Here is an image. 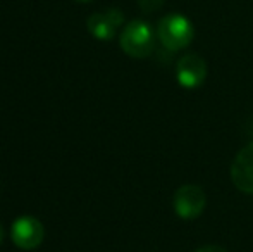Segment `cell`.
<instances>
[{
  "label": "cell",
  "mask_w": 253,
  "mask_h": 252,
  "mask_svg": "<svg viewBox=\"0 0 253 252\" xmlns=\"http://www.w3.org/2000/svg\"><path fill=\"white\" fill-rule=\"evenodd\" d=\"M157 38L166 50H183L193 42L195 26L183 14H167L157 24Z\"/></svg>",
  "instance_id": "obj_1"
},
{
  "label": "cell",
  "mask_w": 253,
  "mask_h": 252,
  "mask_svg": "<svg viewBox=\"0 0 253 252\" xmlns=\"http://www.w3.org/2000/svg\"><path fill=\"white\" fill-rule=\"evenodd\" d=\"M119 45L129 57L147 59L155 50V33L147 21L134 19L123 28Z\"/></svg>",
  "instance_id": "obj_2"
},
{
  "label": "cell",
  "mask_w": 253,
  "mask_h": 252,
  "mask_svg": "<svg viewBox=\"0 0 253 252\" xmlns=\"http://www.w3.org/2000/svg\"><path fill=\"white\" fill-rule=\"evenodd\" d=\"M172 207L177 218L191 221V219H197L203 214L207 207V195L202 187L186 183L174 192Z\"/></svg>",
  "instance_id": "obj_3"
},
{
  "label": "cell",
  "mask_w": 253,
  "mask_h": 252,
  "mask_svg": "<svg viewBox=\"0 0 253 252\" xmlns=\"http://www.w3.org/2000/svg\"><path fill=\"white\" fill-rule=\"evenodd\" d=\"M45 237V228L40 219L33 216H21L12 223L10 239L14 246L23 251H33L42 246Z\"/></svg>",
  "instance_id": "obj_4"
},
{
  "label": "cell",
  "mask_w": 253,
  "mask_h": 252,
  "mask_svg": "<svg viewBox=\"0 0 253 252\" xmlns=\"http://www.w3.org/2000/svg\"><path fill=\"white\" fill-rule=\"evenodd\" d=\"M209 67L202 55L198 54H186L176 64V78L177 83L186 90L200 88L207 80Z\"/></svg>",
  "instance_id": "obj_5"
},
{
  "label": "cell",
  "mask_w": 253,
  "mask_h": 252,
  "mask_svg": "<svg viewBox=\"0 0 253 252\" xmlns=\"http://www.w3.org/2000/svg\"><path fill=\"white\" fill-rule=\"evenodd\" d=\"M231 180L240 192L253 195V142L236 154L231 164Z\"/></svg>",
  "instance_id": "obj_6"
},
{
  "label": "cell",
  "mask_w": 253,
  "mask_h": 252,
  "mask_svg": "<svg viewBox=\"0 0 253 252\" xmlns=\"http://www.w3.org/2000/svg\"><path fill=\"white\" fill-rule=\"evenodd\" d=\"M124 23V14L119 9H107L102 12L91 14L86 21V28L97 40L109 42L116 37L119 26Z\"/></svg>",
  "instance_id": "obj_7"
},
{
  "label": "cell",
  "mask_w": 253,
  "mask_h": 252,
  "mask_svg": "<svg viewBox=\"0 0 253 252\" xmlns=\"http://www.w3.org/2000/svg\"><path fill=\"white\" fill-rule=\"evenodd\" d=\"M164 2L166 0H138V5L145 14H152L155 10H159L164 5Z\"/></svg>",
  "instance_id": "obj_8"
},
{
  "label": "cell",
  "mask_w": 253,
  "mask_h": 252,
  "mask_svg": "<svg viewBox=\"0 0 253 252\" xmlns=\"http://www.w3.org/2000/svg\"><path fill=\"white\" fill-rule=\"evenodd\" d=\"M195 252H229L227 249H224V247H220V246H202V247H198Z\"/></svg>",
  "instance_id": "obj_9"
},
{
  "label": "cell",
  "mask_w": 253,
  "mask_h": 252,
  "mask_svg": "<svg viewBox=\"0 0 253 252\" xmlns=\"http://www.w3.org/2000/svg\"><path fill=\"white\" fill-rule=\"evenodd\" d=\"M2 240H3V228H2V225H0V246H2Z\"/></svg>",
  "instance_id": "obj_10"
},
{
  "label": "cell",
  "mask_w": 253,
  "mask_h": 252,
  "mask_svg": "<svg viewBox=\"0 0 253 252\" xmlns=\"http://www.w3.org/2000/svg\"><path fill=\"white\" fill-rule=\"evenodd\" d=\"M76 2H83V3H86V2H91V0H76Z\"/></svg>",
  "instance_id": "obj_11"
}]
</instances>
